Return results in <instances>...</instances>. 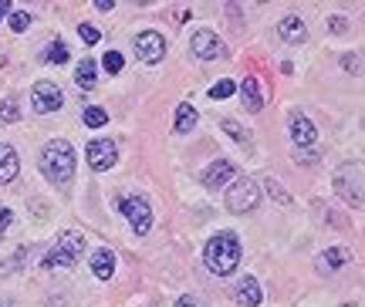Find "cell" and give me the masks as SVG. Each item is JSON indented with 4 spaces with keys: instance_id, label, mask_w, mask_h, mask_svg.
Returning a JSON list of instances; mask_svg holds the SVG:
<instances>
[{
    "instance_id": "cell-1",
    "label": "cell",
    "mask_w": 365,
    "mask_h": 307,
    "mask_svg": "<svg viewBox=\"0 0 365 307\" xmlns=\"http://www.w3.org/2000/svg\"><path fill=\"white\" fill-rule=\"evenodd\" d=\"M75 166H78V159H75L71 142L51 139L48 145H44V149H41V172H44V176H48L51 182H58V186L71 182V176H75Z\"/></svg>"
},
{
    "instance_id": "cell-2",
    "label": "cell",
    "mask_w": 365,
    "mask_h": 307,
    "mask_svg": "<svg viewBox=\"0 0 365 307\" xmlns=\"http://www.w3.org/2000/svg\"><path fill=\"white\" fill-rule=\"evenodd\" d=\"M203 260H207V267L217 277H230L237 270V264H240V240H237V233L230 230L217 233L207 244V250H203Z\"/></svg>"
},
{
    "instance_id": "cell-3",
    "label": "cell",
    "mask_w": 365,
    "mask_h": 307,
    "mask_svg": "<svg viewBox=\"0 0 365 307\" xmlns=\"http://www.w3.org/2000/svg\"><path fill=\"white\" fill-rule=\"evenodd\" d=\"M362 172L365 166L355 159V162H345V166L335 172V192L341 196V203H349L352 209L362 206Z\"/></svg>"
},
{
    "instance_id": "cell-4",
    "label": "cell",
    "mask_w": 365,
    "mask_h": 307,
    "mask_svg": "<svg viewBox=\"0 0 365 307\" xmlns=\"http://www.w3.org/2000/svg\"><path fill=\"white\" fill-rule=\"evenodd\" d=\"M261 203V189H257V182L254 179H234L230 182V189H227V209L230 213H250V209H257Z\"/></svg>"
},
{
    "instance_id": "cell-5",
    "label": "cell",
    "mask_w": 365,
    "mask_h": 307,
    "mask_svg": "<svg viewBox=\"0 0 365 307\" xmlns=\"http://www.w3.org/2000/svg\"><path fill=\"white\" fill-rule=\"evenodd\" d=\"M118 209L125 213V219H129V227L135 230V236H145V233H149V227H153V209H149V203H145L143 196H125V199L118 203Z\"/></svg>"
},
{
    "instance_id": "cell-6",
    "label": "cell",
    "mask_w": 365,
    "mask_h": 307,
    "mask_svg": "<svg viewBox=\"0 0 365 307\" xmlns=\"http://www.w3.org/2000/svg\"><path fill=\"white\" fill-rule=\"evenodd\" d=\"M61 105H65V95H61V88H58L54 81H38V85L31 88V108H34L38 115L58 112Z\"/></svg>"
},
{
    "instance_id": "cell-7",
    "label": "cell",
    "mask_w": 365,
    "mask_h": 307,
    "mask_svg": "<svg viewBox=\"0 0 365 307\" xmlns=\"http://www.w3.org/2000/svg\"><path fill=\"white\" fill-rule=\"evenodd\" d=\"M85 159H88V166L95 169V172H108V169L118 162L115 142H108V139L88 142V149H85Z\"/></svg>"
},
{
    "instance_id": "cell-8",
    "label": "cell",
    "mask_w": 365,
    "mask_h": 307,
    "mask_svg": "<svg viewBox=\"0 0 365 307\" xmlns=\"http://www.w3.org/2000/svg\"><path fill=\"white\" fill-rule=\"evenodd\" d=\"M135 54H139V61H145V64H159L163 54H166L163 34H159V31H143V34L135 38Z\"/></svg>"
},
{
    "instance_id": "cell-9",
    "label": "cell",
    "mask_w": 365,
    "mask_h": 307,
    "mask_svg": "<svg viewBox=\"0 0 365 307\" xmlns=\"http://www.w3.org/2000/svg\"><path fill=\"white\" fill-rule=\"evenodd\" d=\"M190 48H193V54L200 61H217V58H223V41L217 38L213 31H196L193 41H190Z\"/></svg>"
},
{
    "instance_id": "cell-10",
    "label": "cell",
    "mask_w": 365,
    "mask_h": 307,
    "mask_svg": "<svg viewBox=\"0 0 365 307\" xmlns=\"http://www.w3.org/2000/svg\"><path fill=\"white\" fill-rule=\"evenodd\" d=\"M237 176L234 162H227V159H217V162H210L207 172H203V186L207 189H220V186H227V182Z\"/></svg>"
},
{
    "instance_id": "cell-11",
    "label": "cell",
    "mask_w": 365,
    "mask_h": 307,
    "mask_svg": "<svg viewBox=\"0 0 365 307\" xmlns=\"http://www.w3.org/2000/svg\"><path fill=\"white\" fill-rule=\"evenodd\" d=\"M314 139H318V128H314L304 115H291V142H294V149L314 145Z\"/></svg>"
},
{
    "instance_id": "cell-12",
    "label": "cell",
    "mask_w": 365,
    "mask_h": 307,
    "mask_svg": "<svg viewBox=\"0 0 365 307\" xmlns=\"http://www.w3.org/2000/svg\"><path fill=\"white\" fill-rule=\"evenodd\" d=\"M234 301H237V304H244V307H257V304L264 301L261 283L254 281V277H244V281H237V283H234Z\"/></svg>"
},
{
    "instance_id": "cell-13",
    "label": "cell",
    "mask_w": 365,
    "mask_h": 307,
    "mask_svg": "<svg viewBox=\"0 0 365 307\" xmlns=\"http://www.w3.org/2000/svg\"><path fill=\"white\" fill-rule=\"evenodd\" d=\"M277 31H281V38H284L287 44H304V41H308V27H304V21H301L298 14H287V17H281Z\"/></svg>"
},
{
    "instance_id": "cell-14",
    "label": "cell",
    "mask_w": 365,
    "mask_h": 307,
    "mask_svg": "<svg viewBox=\"0 0 365 307\" xmlns=\"http://www.w3.org/2000/svg\"><path fill=\"white\" fill-rule=\"evenodd\" d=\"M17 172H21V159L14 152V145H0V186L14 182Z\"/></svg>"
},
{
    "instance_id": "cell-15",
    "label": "cell",
    "mask_w": 365,
    "mask_h": 307,
    "mask_svg": "<svg viewBox=\"0 0 365 307\" xmlns=\"http://www.w3.org/2000/svg\"><path fill=\"white\" fill-rule=\"evenodd\" d=\"M349 260H352V254H349L345 246H331V250H325V254L318 256V270H322V274H335V270H341Z\"/></svg>"
},
{
    "instance_id": "cell-16",
    "label": "cell",
    "mask_w": 365,
    "mask_h": 307,
    "mask_svg": "<svg viewBox=\"0 0 365 307\" xmlns=\"http://www.w3.org/2000/svg\"><path fill=\"white\" fill-rule=\"evenodd\" d=\"M91 274L98 277V281H108L112 274H115V254L112 250H95V256H91Z\"/></svg>"
},
{
    "instance_id": "cell-17",
    "label": "cell",
    "mask_w": 365,
    "mask_h": 307,
    "mask_svg": "<svg viewBox=\"0 0 365 307\" xmlns=\"http://www.w3.org/2000/svg\"><path fill=\"white\" fill-rule=\"evenodd\" d=\"M240 95H244V105H247L250 112H261L264 108V98H261V91H257V81H254V78H244Z\"/></svg>"
},
{
    "instance_id": "cell-18",
    "label": "cell",
    "mask_w": 365,
    "mask_h": 307,
    "mask_svg": "<svg viewBox=\"0 0 365 307\" xmlns=\"http://www.w3.org/2000/svg\"><path fill=\"white\" fill-rule=\"evenodd\" d=\"M75 260H78V256H71L65 246L58 244V246H51V250L44 254V267H48V270H54V267H71Z\"/></svg>"
},
{
    "instance_id": "cell-19",
    "label": "cell",
    "mask_w": 365,
    "mask_h": 307,
    "mask_svg": "<svg viewBox=\"0 0 365 307\" xmlns=\"http://www.w3.org/2000/svg\"><path fill=\"white\" fill-rule=\"evenodd\" d=\"M95 71H98V68H95V61H88V58H85V61L78 64V71H75V81H78V88H95V81H98V75H95Z\"/></svg>"
},
{
    "instance_id": "cell-20",
    "label": "cell",
    "mask_w": 365,
    "mask_h": 307,
    "mask_svg": "<svg viewBox=\"0 0 365 307\" xmlns=\"http://www.w3.org/2000/svg\"><path fill=\"white\" fill-rule=\"evenodd\" d=\"M190 128H196V108L190 102H182L176 112V132H190Z\"/></svg>"
},
{
    "instance_id": "cell-21",
    "label": "cell",
    "mask_w": 365,
    "mask_h": 307,
    "mask_svg": "<svg viewBox=\"0 0 365 307\" xmlns=\"http://www.w3.org/2000/svg\"><path fill=\"white\" fill-rule=\"evenodd\" d=\"M61 246H65L71 256H81L85 254V236L75 230H68V233H61Z\"/></svg>"
},
{
    "instance_id": "cell-22",
    "label": "cell",
    "mask_w": 365,
    "mask_h": 307,
    "mask_svg": "<svg viewBox=\"0 0 365 307\" xmlns=\"http://www.w3.org/2000/svg\"><path fill=\"white\" fill-rule=\"evenodd\" d=\"M220 125H223V132H227V135H230L234 142H240V145H247V149H250V135H247V132H244L240 125H237L234 118H223Z\"/></svg>"
},
{
    "instance_id": "cell-23",
    "label": "cell",
    "mask_w": 365,
    "mask_h": 307,
    "mask_svg": "<svg viewBox=\"0 0 365 307\" xmlns=\"http://www.w3.org/2000/svg\"><path fill=\"white\" fill-rule=\"evenodd\" d=\"M85 125L88 128H102L105 122H108V112H105V108H98V105H91V108H85Z\"/></svg>"
},
{
    "instance_id": "cell-24",
    "label": "cell",
    "mask_w": 365,
    "mask_h": 307,
    "mask_svg": "<svg viewBox=\"0 0 365 307\" xmlns=\"http://www.w3.org/2000/svg\"><path fill=\"white\" fill-rule=\"evenodd\" d=\"M44 61H48V64H65V61H68V48L61 44V41L48 44V51H44Z\"/></svg>"
},
{
    "instance_id": "cell-25",
    "label": "cell",
    "mask_w": 365,
    "mask_h": 307,
    "mask_svg": "<svg viewBox=\"0 0 365 307\" xmlns=\"http://www.w3.org/2000/svg\"><path fill=\"white\" fill-rule=\"evenodd\" d=\"M234 91H237V85L230 81V78H223V81H217V85L210 88V95H213V98H230Z\"/></svg>"
},
{
    "instance_id": "cell-26",
    "label": "cell",
    "mask_w": 365,
    "mask_h": 307,
    "mask_svg": "<svg viewBox=\"0 0 365 307\" xmlns=\"http://www.w3.org/2000/svg\"><path fill=\"white\" fill-rule=\"evenodd\" d=\"M21 118V108H17V102H0V122H17Z\"/></svg>"
},
{
    "instance_id": "cell-27",
    "label": "cell",
    "mask_w": 365,
    "mask_h": 307,
    "mask_svg": "<svg viewBox=\"0 0 365 307\" xmlns=\"http://www.w3.org/2000/svg\"><path fill=\"white\" fill-rule=\"evenodd\" d=\"M102 68L108 71V75H118V71H122V54H118V51H108L102 58Z\"/></svg>"
},
{
    "instance_id": "cell-28",
    "label": "cell",
    "mask_w": 365,
    "mask_h": 307,
    "mask_svg": "<svg viewBox=\"0 0 365 307\" xmlns=\"http://www.w3.org/2000/svg\"><path fill=\"white\" fill-rule=\"evenodd\" d=\"M7 21H11V31H17V34H21V31H27V27H31V14L17 11V14H11Z\"/></svg>"
},
{
    "instance_id": "cell-29",
    "label": "cell",
    "mask_w": 365,
    "mask_h": 307,
    "mask_svg": "<svg viewBox=\"0 0 365 307\" xmlns=\"http://www.w3.org/2000/svg\"><path fill=\"white\" fill-rule=\"evenodd\" d=\"M294 162H304V166H314V162H318V152H312V149H294Z\"/></svg>"
},
{
    "instance_id": "cell-30",
    "label": "cell",
    "mask_w": 365,
    "mask_h": 307,
    "mask_svg": "<svg viewBox=\"0 0 365 307\" xmlns=\"http://www.w3.org/2000/svg\"><path fill=\"white\" fill-rule=\"evenodd\" d=\"M78 34L85 44H98V27H91V24H81L78 27Z\"/></svg>"
},
{
    "instance_id": "cell-31",
    "label": "cell",
    "mask_w": 365,
    "mask_h": 307,
    "mask_svg": "<svg viewBox=\"0 0 365 307\" xmlns=\"http://www.w3.org/2000/svg\"><path fill=\"white\" fill-rule=\"evenodd\" d=\"M11 219H14V213H11V209H4V206H0V233H4L7 227H11Z\"/></svg>"
},
{
    "instance_id": "cell-32",
    "label": "cell",
    "mask_w": 365,
    "mask_h": 307,
    "mask_svg": "<svg viewBox=\"0 0 365 307\" xmlns=\"http://www.w3.org/2000/svg\"><path fill=\"white\" fill-rule=\"evenodd\" d=\"M341 64H345L349 71H355V68H359V58H355V54H345V58H341Z\"/></svg>"
},
{
    "instance_id": "cell-33",
    "label": "cell",
    "mask_w": 365,
    "mask_h": 307,
    "mask_svg": "<svg viewBox=\"0 0 365 307\" xmlns=\"http://www.w3.org/2000/svg\"><path fill=\"white\" fill-rule=\"evenodd\" d=\"M176 307H200V304H196L193 297H180V301H176Z\"/></svg>"
},
{
    "instance_id": "cell-34",
    "label": "cell",
    "mask_w": 365,
    "mask_h": 307,
    "mask_svg": "<svg viewBox=\"0 0 365 307\" xmlns=\"http://www.w3.org/2000/svg\"><path fill=\"white\" fill-rule=\"evenodd\" d=\"M331 31H345V17H331Z\"/></svg>"
},
{
    "instance_id": "cell-35",
    "label": "cell",
    "mask_w": 365,
    "mask_h": 307,
    "mask_svg": "<svg viewBox=\"0 0 365 307\" xmlns=\"http://www.w3.org/2000/svg\"><path fill=\"white\" fill-rule=\"evenodd\" d=\"M95 7H98V11H112L115 4H112V0H95Z\"/></svg>"
},
{
    "instance_id": "cell-36",
    "label": "cell",
    "mask_w": 365,
    "mask_h": 307,
    "mask_svg": "<svg viewBox=\"0 0 365 307\" xmlns=\"http://www.w3.org/2000/svg\"><path fill=\"white\" fill-rule=\"evenodd\" d=\"M7 14H11V0H0V21H4Z\"/></svg>"
},
{
    "instance_id": "cell-37",
    "label": "cell",
    "mask_w": 365,
    "mask_h": 307,
    "mask_svg": "<svg viewBox=\"0 0 365 307\" xmlns=\"http://www.w3.org/2000/svg\"><path fill=\"white\" fill-rule=\"evenodd\" d=\"M4 307H11V304H4Z\"/></svg>"
}]
</instances>
